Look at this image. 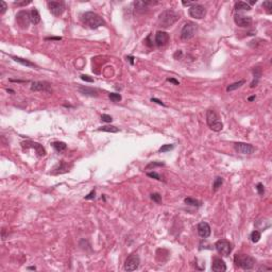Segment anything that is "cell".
Listing matches in <instances>:
<instances>
[{"label": "cell", "instance_id": "obj_1", "mask_svg": "<svg viewBox=\"0 0 272 272\" xmlns=\"http://www.w3.org/2000/svg\"><path fill=\"white\" fill-rule=\"evenodd\" d=\"M81 20L86 27L90 29H98L105 25V22L100 15L95 12H85L81 15Z\"/></svg>", "mask_w": 272, "mask_h": 272}, {"label": "cell", "instance_id": "obj_2", "mask_svg": "<svg viewBox=\"0 0 272 272\" xmlns=\"http://www.w3.org/2000/svg\"><path fill=\"white\" fill-rule=\"evenodd\" d=\"M180 18L179 14L173 10H165L163 11L158 16V25L162 28H170L172 25H174Z\"/></svg>", "mask_w": 272, "mask_h": 272}, {"label": "cell", "instance_id": "obj_3", "mask_svg": "<svg viewBox=\"0 0 272 272\" xmlns=\"http://www.w3.org/2000/svg\"><path fill=\"white\" fill-rule=\"evenodd\" d=\"M206 122L210 130L214 132H220L223 129V123L221 122L219 116L214 110H208L206 112Z\"/></svg>", "mask_w": 272, "mask_h": 272}, {"label": "cell", "instance_id": "obj_4", "mask_svg": "<svg viewBox=\"0 0 272 272\" xmlns=\"http://www.w3.org/2000/svg\"><path fill=\"white\" fill-rule=\"evenodd\" d=\"M234 262L243 270H251L255 266V259L247 254H236L234 256Z\"/></svg>", "mask_w": 272, "mask_h": 272}, {"label": "cell", "instance_id": "obj_5", "mask_svg": "<svg viewBox=\"0 0 272 272\" xmlns=\"http://www.w3.org/2000/svg\"><path fill=\"white\" fill-rule=\"evenodd\" d=\"M197 30H198V25L196 22H186L181 30V39L182 41H188V39L193 38L196 35Z\"/></svg>", "mask_w": 272, "mask_h": 272}, {"label": "cell", "instance_id": "obj_6", "mask_svg": "<svg viewBox=\"0 0 272 272\" xmlns=\"http://www.w3.org/2000/svg\"><path fill=\"white\" fill-rule=\"evenodd\" d=\"M215 249L221 256H229L232 253L233 247H232V243L230 242L229 240H226V239H220V240L216 241Z\"/></svg>", "mask_w": 272, "mask_h": 272}, {"label": "cell", "instance_id": "obj_7", "mask_svg": "<svg viewBox=\"0 0 272 272\" xmlns=\"http://www.w3.org/2000/svg\"><path fill=\"white\" fill-rule=\"evenodd\" d=\"M188 14L190 17L194 18V19H202L206 15V9L202 4L194 3L191 6H189Z\"/></svg>", "mask_w": 272, "mask_h": 272}, {"label": "cell", "instance_id": "obj_8", "mask_svg": "<svg viewBox=\"0 0 272 272\" xmlns=\"http://www.w3.org/2000/svg\"><path fill=\"white\" fill-rule=\"evenodd\" d=\"M140 264V258L138 256V254L133 253V254L129 255L128 258L125 262V270L126 271H134L136 269H138Z\"/></svg>", "mask_w": 272, "mask_h": 272}, {"label": "cell", "instance_id": "obj_9", "mask_svg": "<svg viewBox=\"0 0 272 272\" xmlns=\"http://www.w3.org/2000/svg\"><path fill=\"white\" fill-rule=\"evenodd\" d=\"M16 22L22 29H28L29 23L31 22L30 13L28 11H20L16 14Z\"/></svg>", "mask_w": 272, "mask_h": 272}, {"label": "cell", "instance_id": "obj_10", "mask_svg": "<svg viewBox=\"0 0 272 272\" xmlns=\"http://www.w3.org/2000/svg\"><path fill=\"white\" fill-rule=\"evenodd\" d=\"M48 9L51 12V14L54 16H60L64 13L65 9V3L63 1H48Z\"/></svg>", "mask_w": 272, "mask_h": 272}, {"label": "cell", "instance_id": "obj_11", "mask_svg": "<svg viewBox=\"0 0 272 272\" xmlns=\"http://www.w3.org/2000/svg\"><path fill=\"white\" fill-rule=\"evenodd\" d=\"M234 148H235L236 152L243 154V155H249V154L254 153L255 151L254 146H252L251 144H247V142H236L234 145Z\"/></svg>", "mask_w": 272, "mask_h": 272}, {"label": "cell", "instance_id": "obj_12", "mask_svg": "<svg viewBox=\"0 0 272 272\" xmlns=\"http://www.w3.org/2000/svg\"><path fill=\"white\" fill-rule=\"evenodd\" d=\"M234 22L236 25L240 28H248L252 25V17L251 16H246L242 14H235L234 15Z\"/></svg>", "mask_w": 272, "mask_h": 272}, {"label": "cell", "instance_id": "obj_13", "mask_svg": "<svg viewBox=\"0 0 272 272\" xmlns=\"http://www.w3.org/2000/svg\"><path fill=\"white\" fill-rule=\"evenodd\" d=\"M169 42V34L165 31H158L155 34V45L158 48L166 46Z\"/></svg>", "mask_w": 272, "mask_h": 272}, {"label": "cell", "instance_id": "obj_14", "mask_svg": "<svg viewBox=\"0 0 272 272\" xmlns=\"http://www.w3.org/2000/svg\"><path fill=\"white\" fill-rule=\"evenodd\" d=\"M197 232H198L199 236L202 238H207L210 236V233H212V230H210V226L207 222H200V223L197 226Z\"/></svg>", "mask_w": 272, "mask_h": 272}, {"label": "cell", "instance_id": "obj_15", "mask_svg": "<svg viewBox=\"0 0 272 272\" xmlns=\"http://www.w3.org/2000/svg\"><path fill=\"white\" fill-rule=\"evenodd\" d=\"M70 168H71V165H70V164H67L66 162L62 161V162H60L57 166H54V168H53L50 173L53 175L63 174V173L68 172V171L70 170Z\"/></svg>", "mask_w": 272, "mask_h": 272}, {"label": "cell", "instance_id": "obj_16", "mask_svg": "<svg viewBox=\"0 0 272 272\" xmlns=\"http://www.w3.org/2000/svg\"><path fill=\"white\" fill-rule=\"evenodd\" d=\"M51 85L46 81H35L31 84V90L32 91H50Z\"/></svg>", "mask_w": 272, "mask_h": 272}, {"label": "cell", "instance_id": "obj_17", "mask_svg": "<svg viewBox=\"0 0 272 272\" xmlns=\"http://www.w3.org/2000/svg\"><path fill=\"white\" fill-rule=\"evenodd\" d=\"M212 270L214 272H224V271H226V262L222 261L221 258H219V257H215V258L213 259Z\"/></svg>", "mask_w": 272, "mask_h": 272}, {"label": "cell", "instance_id": "obj_18", "mask_svg": "<svg viewBox=\"0 0 272 272\" xmlns=\"http://www.w3.org/2000/svg\"><path fill=\"white\" fill-rule=\"evenodd\" d=\"M78 90L80 94L84 96H88V97H98L99 95V91L96 88L93 87H88V86H84V85H80L78 87Z\"/></svg>", "mask_w": 272, "mask_h": 272}, {"label": "cell", "instance_id": "obj_19", "mask_svg": "<svg viewBox=\"0 0 272 272\" xmlns=\"http://www.w3.org/2000/svg\"><path fill=\"white\" fill-rule=\"evenodd\" d=\"M252 71H253V76H254V80H253L252 83H251L250 87L251 88H254L255 86L258 84V81H259V79H261V77H262V68L258 67V66L254 67V68H253Z\"/></svg>", "mask_w": 272, "mask_h": 272}, {"label": "cell", "instance_id": "obj_20", "mask_svg": "<svg viewBox=\"0 0 272 272\" xmlns=\"http://www.w3.org/2000/svg\"><path fill=\"white\" fill-rule=\"evenodd\" d=\"M26 144L30 145V146H26L27 148H34L39 156H44L46 154V150L44 149V147L42 146L41 144H37V142H27Z\"/></svg>", "mask_w": 272, "mask_h": 272}, {"label": "cell", "instance_id": "obj_21", "mask_svg": "<svg viewBox=\"0 0 272 272\" xmlns=\"http://www.w3.org/2000/svg\"><path fill=\"white\" fill-rule=\"evenodd\" d=\"M11 58H13L15 62L19 63V64H22V65H23V66H26V67H33V68L37 67V65H35L34 63H32L31 61L27 60V58H22L20 57H14V55H11Z\"/></svg>", "mask_w": 272, "mask_h": 272}, {"label": "cell", "instance_id": "obj_22", "mask_svg": "<svg viewBox=\"0 0 272 272\" xmlns=\"http://www.w3.org/2000/svg\"><path fill=\"white\" fill-rule=\"evenodd\" d=\"M30 17H31V22L33 25H37V23L41 22V15H39L37 9H32L31 12H30Z\"/></svg>", "mask_w": 272, "mask_h": 272}, {"label": "cell", "instance_id": "obj_23", "mask_svg": "<svg viewBox=\"0 0 272 272\" xmlns=\"http://www.w3.org/2000/svg\"><path fill=\"white\" fill-rule=\"evenodd\" d=\"M51 145H52L54 150L58 152V153H62V152H64L67 149V145L64 142H53Z\"/></svg>", "mask_w": 272, "mask_h": 272}, {"label": "cell", "instance_id": "obj_24", "mask_svg": "<svg viewBox=\"0 0 272 272\" xmlns=\"http://www.w3.org/2000/svg\"><path fill=\"white\" fill-rule=\"evenodd\" d=\"M235 10L236 11H250L251 6L243 1H237L235 3Z\"/></svg>", "mask_w": 272, "mask_h": 272}, {"label": "cell", "instance_id": "obj_25", "mask_svg": "<svg viewBox=\"0 0 272 272\" xmlns=\"http://www.w3.org/2000/svg\"><path fill=\"white\" fill-rule=\"evenodd\" d=\"M98 131H100V132H110V133H117L119 132V128H117V126H101V128L98 129Z\"/></svg>", "mask_w": 272, "mask_h": 272}, {"label": "cell", "instance_id": "obj_26", "mask_svg": "<svg viewBox=\"0 0 272 272\" xmlns=\"http://www.w3.org/2000/svg\"><path fill=\"white\" fill-rule=\"evenodd\" d=\"M245 83H246L245 80H240V81L235 82V83H233V84H230V85L226 87V91H233V90H237V88H240Z\"/></svg>", "mask_w": 272, "mask_h": 272}, {"label": "cell", "instance_id": "obj_27", "mask_svg": "<svg viewBox=\"0 0 272 272\" xmlns=\"http://www.w3.org/2000/svg\"><path fill=\"white\" fill-rule=\"evenodd\" d=\"M184 202L185 204H187V205H191V206H194V207H200V206L202 205V203H201L200 201L193 198H186L184 200Z\"/></svg>", "mask_w": 272, "mask_h": 272}, {"label": "cell", "instance_id": "obj_28", "mask_svg": "<svg viewBox=\"0 0 272 272\" xmlns=\"http://www.w3.org/2000/svg\"><path fill=\"white\" fill-rule=\"evenodd\" d=\"M223 184V179H222L221 177H217L216 179L214 180V183H213V190L214 191H217L218 189L221 187V185Z\"/></svg>", "mask_w": 272, "mask_h": 272}, {"label": "cell", "instance_id": "obj_29", "mask_svg": "<svg viewBox=\"0 0 272 272\" xmlns=\"http://www.w3.org/2000/svg\"><path fill=\"white\" fill-rule=\"evenodd\" d=\"M261 237H262V234H261V232L259 231H256V230H255V231H253L252 233H251V236H250V238H251V240H252V242H258L259 241V239H261Z\"/></svg>", "mask_w": 272, "mask_h": 272}, {"label": "cell", "instance_id": "obj_30", "mask_svg": "<svg viewBox=\"0 0 272 272\" xmlns=\"http://www.w3.org/2000/svg\"><path fill=\"white\" fill-rule=\"evenodd\" d=\"M262 8L265 9V11L267 12L268 14L272 13V2L270 0H266V1L262 2Z\"/></svg>", "mask_w": 272, "mask_h": 272}, {"label": "cell", "instance_id": "obj_31", "mask_svg": "<svg viewBox=\"0 0 272 272\" xmlns=\"http://www.w3.org/2000/svg\"><path fill=\"white\" fill-rule=\"evenodd\" d=\"M109 98L112 102H119L121 100V95L117 93H111L109 94Z\"/></svg>", "mask_w": 272, "mask_h": 272}, {"label": "cell", "instance_id": "obj_32", "mask_svg": "<svg viewBox=\"0 0 272 272\" xmlns=\"http://www.w3.org/2000/svg\"><path fill=\"white\" fill-rule=\"evenodd\" d=\"M165 164L162 163V162H151L150 164H148L146 169H152V168H156V167H164Z\"/></svg>", "mask_w": 272, "mask_h": 272}, {"label": "cell", "instance_id": "obj_33", "mask_svg": "<svg viewBox=\"0 0 272 272\" xmlns=\"http://www.w3.org/2000/svg\"><path fill=\"white\" fill-rule=\"evenodd\" d=\"M150 198H151V200L153 201V202H155V203H158V204H162V196H161V194L153 193V194H151Z\"/></svg>", "mask_w": 272, "mask_h": 272}, {"label": "cell", "instance_id": "obj_34", "mask_svg": "<svg viewBox=\"0 0 272 272\" xmlns=\"http://www.w3.org/2000/svg\"><path fill=\"white\" fill-rule=\"evenodd\" d=\"M173 148H174V145H172V144L163 145V146L159 148L158 151L161 152V153H164V152H168V151H170V150H172Z\"/></svg>", "mask_w": 272, "mask_h": 272}, {"label": "cell", "instance_id": "obj_35", "mask_svg": "<svg viewBox=\"0 0 272 272\" xmlns=\"http://www.w3.org/2000/svg\"><path fill=\"white\" fill-rule=\"evenodd\" d=\"M147 175L149 178H152V179H155L158 180V181H164L163 178L161 177V174H158V172H155V171H153V172H148Z\"/></svg>", "mask_w": 272, "mask_h": 272}, {"label": "cell", "instance_id": "obj_36", "mask_svg": "<svg viewBox=\"0 0 272 272\" xmlns=\"http://www.w3.org/2000/svg\"><path fill=\"white\" fill-rule=\"evenodd\" d=\"M256 190H257V193H258L259 196H264V194H265V187H264V185H262V183H258V184L256 185Z\"/></svg>", "mask_w": 272, "mask_h": 272}, {"label": "cell", "instance_id": "obj_37", "mask_svg": "<svg viewBox=\"0 0 272 272\" xmlns=\"http://www.w3.org/2000/svg\"><path fill=\"white\" fill-rule=\"evenodd\" d=\"M101 119L104 122H107V123H111L112 121H113V118H112V116H110V115H106V114H102L101 115Z\"/></svg>", "mask_w": 272, "mask_h": 272}, {"label": "cell", "instance_id": "obj_38", "mask_svg": "<svg viewBox=\"0 0 272 272\" xmlns=\"http://www.w3.org/2000/svg\"><path fill=\"white\" fill-rule=\"evenodd\" d=\"M0 4H1V10H0V14H1V15H3L4 13H6V9H8V6H6V2L3 1V0H2V1H0Z\"/></svg>", "mask_w": 272, "mask_h": 272}, {"label": "cell", "instance_id": "obj_39", "mask_svg": "<svg viewBox=\"0 0 272 272\" xmlns=\"http://www.w3.org/2000/svg\"><path fill=\"white\" fill-rule=\"evenodd\" d=\"M80 78H81V80H83V81H85V82H90V83H93V82H94V79L90 78V77L87 76V74H81V77H80Z\"/></svg>", "mask_w": 272, "mask_h": 272}, {"label": "cell", "instance_id": "obj_40", "mask_svg": "<svg viewBox=\"0 0 272 272\" xmlns=\"http://www.w3.org/2000/svg\"><path fill=\"white\" fill-rule=\"evenodd\" d=\"M95 196H96V190L94 189V190H91L90 193L85 197V200H93V199H95Z\"/></svg>", "mask_w": 272, "mask_h": 272}, {"label": "cell", "instance_id": "obj_41", "mask_svg": "<svg viewBox=\"0 0 272 272\" xmlns=\"http://www.w3.org/2000/svg\"><path fill=\"white\" fill-rule=\"evenodd\" d=\"M31 3V0H29V1H22V2H14V6H27V4H30Z\"/></svg>", "mask_w": 272, "mask_h": 272}, {"label": "cell", "instance_id": "obj_42", "mask_svg": "<svg viewBox=\"0 0 272 272\" xmlns=\"http://www.w3.org/2000/svg\"><path fill=\"white\" fill-rule=\"evenodd\" d=\"M151 101H152V102H155V103H158V104L162 105V106H167V105H166L165 103H164V102H162L159 99H156V98H151Z\"/></svg>", "mask_w": 272, "mask_h": 272}, {"label": "cell", "instance_id": "obj_43", "mask_svg": "<svg viewBox=\"0 0 272 272\" xmlns=\"http://www.w3.org/2000/svg\"><path fill=\"white\" fill-rule=\"evenodd\" d=\"M182 55H183V52L181 50H178L177 52L174 53V54H173V58H175V60H179V58H182Z\"/></svg>", "mask_w": 272, "mask_h": 272}, {"label": "cell", "instance_id": "obj_44", "mask_svg": "<svg viewBox=\"0 0 272 272\" xmlns=\"http://www.w3.org/2000/svg\"><path fill=\"white\" fill-rule=\"evenodd\" d=\"M167 81L170 82V83H173L174 85H179V84H180V82L178 81V80H175V79H173V78H168Z\"/></svg>", "mask_w": 272, "mask_h": 272}, {"label": "cell", "instance_id": "obj_45", "mask_svg": "<svg viewBox=\"0 0 272 272\" xmlns=\"http://www.w3.org/2000/svg\"><path fill=\"white\" fill-rule=\"evenodd\" d=\"M46 41H61L62 37H46Z\"/></svg>", "mask_w": 272, "mask_h": 272}, {"label": "cell", "instance_id": "obj_46", "mask_svg": "<svg viewBox=\"0 0 272 272\" xmlns=\"http://www.w3.org/2000/svg\"><path fill=\"white\" fill-rule=\"evenodd\" d=\"M182 4L184 6H191L194 3H193V2H190V1H187V2L186 1H182Z\"/></svg>", "mask_w": 272, "mask_h": 272}, {"label": "cell", "instance_id": "obj_47", "mask_svg": "<svg viewBox=\"0 0 272 272\" xmlns=\"http://www.w3.org/2000/svg\"><path fill=\"white\" fill-rule=\"evenodd\" d=\"M11 82H15V83H25L27 81H23V80H14V79H10Z\"/></svg>", "mask_w": 272, "mask_h": 272}, {"label": "cell", "instance_id": "obj_48", "mask_svg": "<svg viewBox=\"0 0 272 272\" xmlns=\"http://www.w3.org/2000/svg\"><path fill=\"white\" fill-rule=\"evenodd\" d=\"M126 60H129V62H130L132 65L134 64V61H133V60H134V58H133V57H131V55H129V57H126Z\"/></svg>", "mask_w": 272, "mask_h": 272}, {"label": "cell", "instance_id": "obj_49", "mask_svg": "<svg viewBox=\"0 0 272 272\" xmlns=\"http://www.w3.org/2000/svg\"><path fill=\"white\" fill-rule=\"evenodd\" d=\"M255 98H256V97H255V95H254V96H251V97L248 98V101H253V100H254Z\"/></svg>", "mask_w": 272, "mask_h": 272}, {"label": "cell", "instance_id": "obj_50", "mask_svg": "<svg viewBox=\"0 0 272 272\" xmlns=\"http://www.w3.org/2000/svg\"><path fill=\"white\" fill-rule=\"evenodd\" d=\"M258 270H271V268H266V267H261Z\"/></svg>", "mask_w": 272, "mask_h": 272}, {"label": "cell", "instance_id": "obj_51", "mask_svg": "<svg viewBox=\"0 0 272 272\" xmlns=\"http://www.w3.org/2000/svg\"><path fill=\"white\" fill-rule=\"evenodd\" d=\"M28 270H36V268H35V267H29Z\"/></svg>", "mask_w": 272, "mask_h": 272}, {"label": "cell", "instance_id": "obj_52", "mask_svg": "<svg viewBox=\"0 0 272 272\" xmlns=\"http://www.w3.org/2000/svg\"><path fill=\"white\" fill-rule=\"evenodd\" d=\"M6 91H8V93H12V94H14V93H15V91H14V90H6Z\"/></svg>", "mask_w": 272, "mask_h": 272}]
</instances>
